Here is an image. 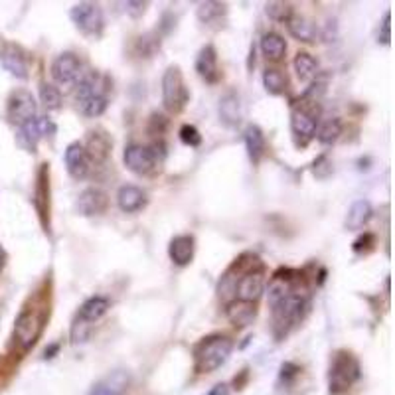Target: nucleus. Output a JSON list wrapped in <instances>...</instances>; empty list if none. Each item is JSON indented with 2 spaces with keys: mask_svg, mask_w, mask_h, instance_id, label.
<instances>
[{
  "mask_svg": "<svg viewBox=\"0 0 395 395\" xmlns=\"http://www.w3.org/2000/svg\"><path fill=\"white\" fill-rule=\"evenodd\" d=\"M340 133H342V123H340L338 119H326V121L316 129L314 135L319 136V140H321L322 145H332V143L338 140Z\"/></svg>",
  "mask_w": 395,
  "mask_h": 395,
  "instance_id": "c756f323",
  "label": "nucleus"
},
{
  "mask_svg": "<svg viewBox=\"0 0 395 395\" xmlns=\"http://www.w3.org/2000/svg\"><path fill=\"white\" fill-rule=\"evenodd\" d=\"M54 131V124L49 123L48 119H32L28 123L20 124V131H18V140L20 145L26 147L28 150H34L38 145V140L42 136H46L48 133Z\"/></svg>",
  "mask_w": 395,
  "mask_h": 395,
  "instance_id": "9b49d317",
  "label": "nucleus"
},
{
  "mask_svg": "<svg viewBox=\"0 0 395 395\" xmlns=\"http://www.w3.org/2000/svg\"><path fill=\"white\" fill-rule=\"evenodd\" d=\"M124 166L135 174H148L156 166V152L140 145L124 148Z\"/></svg>",
  "mask_w": 395,
  "mask_h": 395,
  "instance_id": "1a4fd4ad",
  "label": "nucleus"
},
{
  "mask_svg": "<svg viewBox=\"0 0 395 395\" xmlns=\"http://www.w3.org/2000/svg\"><path fill=\"white\" fill-rule=\"evenodd\" d=\"M232 340L225 336H210L196 348V371L210 373L222 368L232 354Z\"/></svg>",
  "mask_w": 395,
  "mask_h": 395,
  "instance_id": "f257e3e1",
  "label": "nucleus"
},
{
  "mask_svg": "<svg viewBox=\"0 0 395 395\" xmlns=\"http://www.w3.org/2000/svg\"><path fill=\"white\" fill-rule=\"evenodd\" d=\"M2 267H4V251H2V247H0V271H2Z\"/></svg>",
  "mask_w": 395,
  "mask_h": 395,
  "instance_id": "79ce46f5",
  "label": "nucleus"
},
{
  "mask_svg": "<svg viewBox=\"0 0 395 395\" xmlns=\"http://www.w3.org/2000/svg\"><path fill=\"white\" fill-rule=\"evenodd\" d=\"M129 385V373L124 371H113L111 376H107L105 380L91 389L89 395H123V392Z\"/></svg>",
  "mask_w": 395,
  "mask_h": 395,
  "instance_id": "6ab92c4d",
  "label": "nucleus"
},
{
  "mask_svg": "<svg viewBox=\"0 0 395 395\" xmlns=\"http://www.w3.org/2000/svg\"><path fill=\"white\" fill-rule=\"evenodd\" d=\"M89 322H86V321H75V324H74V328H72V342L74 344H77V342H86L87 340V336H89Z\"/></svg>",
  "mask_w": 395,
  "mask_h": 395,
  "instance_id": "e433bc0d",
  "label": "nucleus"
},
{
  "mask_svg": "<svg viewBox=\"0 0 395 395\" xmlns=\"http://www.w3.org/2000/svg\"><path fill=\"white\" fill-rule=\"evenodd\" d=\"M65 166H67L70 176L75 178V180L86 178L87 172H89V156H87L83 145L72 143L70 147L65 148Z\"/></svg>",
  "mask_w": 395,
  "mask_h": 395,
  "instance_id": "f8f14e48",
  "label": "nucleus"
},
{
  "mask_svg": "<svg viewBox=\"0 0 395 395\" xmlns=\"http://www.w3.org/2000/svg\"><path fill=\"white\" fill-rule=\"evenodd\" d=\"M72 20L77 26V30L81 34L91 38H99L105 26V18H103V10L99 8L95 2H79L72 8Z\"/></svg>",
  "mask_w": 395,
  "mask_h": 395,
  "instance_id": "39448f33",
  "label": "nucleus"
},
{
  "mask_svg": "<svg viewBox=\"0 0 395 395\" xmlns=\"http://www.w3.org/2000/svg\"><path fill=\"white\" fill-rule=\"evenodd\" d=\"M8 117L18 127L36 119V101L30 91H24V89L14 91L8 99Z\"/></svg>",
  "mask_w": 395,
  "mask_h": 395,
  "instance_id": "6e6552de",
  "label": "nucleus"
},
{
  "mask_svg": "<svg viewBox=\"0 0 395 395\" xmlns=\"http://www.w3.org/2000/svg\"><path fill=\"white\" fill-rule=\"evenodd\" d=\"M296 373H298V368L293 366V364H284L283 368H281V378H287V380H291V378H295Z\"/></svg>",
  "mask_w": 395,
  "mask_h": 395,
  "instance_id": "ea45409f",
  "label": "nucleus"
},
{
  "mask_svg": "<svg viewBox=\"0 0 395 395\" xmlns=\"http://www.w3.org/2000/svg\"><path fill=\"white\" fill-rule=\"evenodd\" d=\"M220 119L227 127H235L241 121V101L235 91H227L222 99H220Z\"/></svg>",
  "mask_w": 395,
  "mask_h": 395,
  "instance_id": "aec40b11",
  "label": "nucleus"
},
{
  "mask_svg": "<svg viewBox=\"0 0 395 395\" xmlns=\"http://www.w3.org/2000/svg\"><path fill=\"white\" fill-rule=\"evenodd\" d=\"M145 8H147L145 2H124V10L131 14L133 18L143 16V14H145Z\"/></svg>",
  "mask_w": 395,
  "mask_h": 395,
  "instance_id": "4c0bfd02",
  "label": "nucleus"
},
{
  "mask_svg": "<svg viewBox=\"0 0 395 395\" xmlns=\"http://www.w3.org/2000/svg\"><path fill=\"white\" fill-rule=\"evenodd\" d=\"M303 309H305V298L295 293H289L277 305H273V324H275V334L279 338L284 336L293 324L300 321Z\"/></svg>",
  "mask_w": 395,
  "mask_h": 395,
  "instance_id": "7ed1b4c3",
  "label": "nucleus"
},
{
  "mask_svg": "<svg viewBox=\"0 0 395 395\" xmlns=\"http://www.w3.org/2000/svg\"><path fill=\"white\" fill-rule=\"evenodd\" d=\"M117 202H119L121 210L127 211V213H133V211H138L147 204V194L136 186H121L119 194H117Z\"/></svg>",
  "mask_w": 395,
  "mask_h": 395,
  "instance_id": "dca6fc26",
  "label": "nucleus"
},
{
  "mask_svg": "<svg viewBox=\"0 0 395 395\" xmlns=\"http://www.w3.org/2000/svg\"><path fill=\"white\" fill-rule=\"evenodd\" d=\"M332 162H330V159H328L326 154L319 156V159L314 161V164H312V172H314L316 178H321V180H326V178L332 174Z\"/></svg>",
  "mask_w": 395,
  "mask_h": 395,
  "instance_id": "f704fd0d",
  "label": "nucleus"
},
{
  "mask_svg": "<svg viewBox=\"0 0 395 395\" xmlns=\"http://www.w3.org/2000/svg\"><path fill=\"white\" fill-rule=\"evenodd\" d=\"M188 101L184 77L180 74L178 65H170L162 77V103L168 111L178 113Z\"/></svg>",
  "mask_w": 395,
  "mask_h": 395,
  "instance_id": "20e7f679",
  "label": "nucleus"
},
{
  "mask_svg": "<svg viewBox=\"0 0 395 395\" xmlns=\"http://www.w3.org/2000/svg\"><path fill=\"white\" fill-rule=\"evenodd\" d=\"M210 395H229V387H227L225 383H220V385H216V387L211 389Z\"/></svg>",
  "mask_w": 395,
  "mask_h": 395,
  "instance_id": "a19ab883",
  "label": "nucleus"
},
{
  "mask_svg": "<svg viewBox=\"0 0 395 395\" xmlns=\"http://www.w3.org/2000/svg\"><path fill=\"white\" fill-rule=\"evenodd\" d=\"M263 293V275L261 273H247L245 277H241L237 281L235 295L239 300L245 303H255Z\"/></svg>",
  "mask_w": 395,
  "mask_h": 395,
  "instance_id": "4468645a",
  "label": "nucleus"
},
{
  "mask_svg": "<svg viewBox=\"0 0 395 395\" xmlns=\"http://www.w3.org/2000/svg\"><path fill=\"white\" fill-rule=\"evenodd\" d=\"M227 319L237 328H245L257 319V309L255 303H245V300H234L227 307Z\"/></svg>",
  "mask_w": 395,
  "mask_h": 395,
  "instance_id": "2eb2a0df",
  "label": "nucleus"
},
{
  "mask_svg": "<svg viewBox=\"0 0 395 395\" xmlns=\"http://www.w3.org/2000/svg\"><path fill=\"white\" fill-rule=\"evenodd\" d=\"M371 218V204L368 200H356L346 216V227L348 229H360L366 223L370 222Z\"/></svg>",
  "mask_w": 395,
  "mask_h": 395,
  "instance_id": "4be33fe9",
  "label": "nucleus"
},
{
  "mask_svg": "<svg viewBox=\"0 0 395 395\" xmlns=\"http://www.w3.org/2000/svg\"><path fill=\"white\" fill-rule=\"evenodd\" d=\"M168 253H170V259L184 267L188 265L192 257H194V237L192 235H178L170 241V247H168Z\"/></svg>",
  "mask_w": 395,
  "mask_h": 395,
  "instance_id": "f3484780",
  "label": "nucleus"
},
{
  "mask_svg": "<svg viewBox=\"0 0 395 395\" xmlns=\"http://www.w3.org/2000/svg\"><path fill=\"white\" fill-rule=\"evenodd\" d=\"M109 307H111V303H109L105 296H91V298H87L86 303L81 305L77 319L91 324V322L99 321V319L109 310Z\"/></svg>",
  "mask_w": 395,
  "mask_h": 395,
  "instance_id": "412c9836",
  "label": "nucleus"
},
{
  "mask_svg": "<svg viewBox=\"0 0 395 395\" xmlns=\"http://www.w3.org/2000/svg\"><path fill=\"white\" fill-rule=\"evenodd\" d=\"M79 75H81V62L77 60V56L70 54V51L58 56L51 63V77L58 86H74L79 81Z\"/></svg>",
  "mask_w": 395,
  "mask_h": 395,
  "instance_id": "0eeeda50",
  "label": "nucleus"
},
{
  "mask_svg": "<svg viewBox=\"0 0 395 395\" xmlns=\"http://www.w3.org/2000/svg\"><path fill=\"white\" fill-rule=\"evenodd\" d=\"M42 326H44V321L38 316L36 312H22L18 319H16V324H14V338L16 342L22 346L24 350L32 348L36 344L40 334H42Z\"/></svg>",
  "mask_w": 395,
  "mask_h": 395,
  "instance_id": "423d86ee",
  "label": "nucleus"
},
{
  "mask_svg": "<svg viewBox=\"0 0 395 395\" xmlns=\"http://www.w3.org/2000/svg\"><path fill=\"white\" fill-rule=\"evenodd\" d=\"M107 194L101 188H87L77 198V211L81 216H99L107 210Z\"/></svg>",
  "mask_w": 395,
  "mask_h": 395,
  "instance_id": "9d476101",
  "label": "nucleus"
},
{
  "mask_svg": "<svg viewBox=\"0 0 395 395\" xmlns=\"http://www.w3.org/2000/svg\"><path fill=\"white\" fill-rule=\"evenodd\" d=\"M360 378V364L350 352H336L330 364V373H328V387L330 394L338 395L352 387V383Z\"/></svg>",
  "mask_w": 395,
  "mask_h": 395,
  "instance_id": "f03ea898",
  "label": "nucleus"
},
{
  "mask_svg": "<svg viewBox=\"0 0 395 395\" xmlns=\"http://www.w3.org/2000/svg\"><path fill=\"white\" fill-rule=\"evenodd\" d=\"M245 148L247 154L251 161L257 162L261 161V156L265 154V136L261 133V129L257 124H249L245 129Z\"/></svg>",
  "mask_w": 395,
  "mask_h": 395,
  "instance_id": "b1692460",
  "label": "nucleus"
},
{
  "mask_svg": "<svg viewBox=\"0 0 395 395\" xmlns=\"http://www.w3.org/2000/svg\"><path fill=\"white\" fill-rule=\"evenodd\" d=\"M287 26H289L291 36L296 38L298 42H312V40L316 38V28H314V24H312L310 20H307L305 16H295V14H293V16L289 18Z\"/></svg>",
  "mask_w": 395,
  "mask_h": 395,
  "instance_id": "393cba45",
  "label": "nucleus"
},
{
  "mask_svg": "<svg viewBox=\"0 0 395 395\" xmlns=\"http://www.w3.org/2000/svg\"><path fill=\"white\" fill-rule=\"evenodd\" d=\"M40 97H42V103L44 107L49 109V111H56L62 107V93L56 86H49V83H44L40 87Z\"/></svg>",
  "mask_w": 395,
  "mask_h": 395,
  "instance_id": "2f4dec72",
  "label": "nucleus"
},
{
  "mask_svg": "<svg viewBox=\"0 0 395 395\" xmlns=\"http://www.w3.org/2000/svg\"><path fill=\"white\" fill-rule=\"evenodd\" d=\"M316 117L309 113L307 109L298 107L295 111L291 113V129L296 136H303V138H312L316 133Z\"/></svg>",
  "mask_w": 395,
  "mask_h": 395,
  "instance_id": "a211bd4d",
  "label": "nucleus"
},
{
  "mask_svg": "<svg viewBox=\"0 0 395 395\" xmlns=\"http://www.w3.org/2000/svg\"><path fill=\"white\" fill-rule=\"evenodd\" d=\"M295 72L303 81H309L319 72V62L307 51H300V54H296L295 58Z\"/></svg>",
  "mask_w": 395,
  "mask_h": 395,
  "instance_id": "cd10ccee",
  "label": "nucleus"
},
{
  "mask_svg": "<svg viewBox=\"0 0 395 395\" xmlns=\"http://www.w3.org/2000/svg\"><path fill=\"white\" fill-rule=\"evenodd\" d=\"M0 60H2L4 70L10 72L13 75H16L18 79H26V77H28V65H26L24 56L16 48L10 46V48L4 49L2 56H0Z\"/></svg>",
  "mask_w": 395,
  "mask_h": 395,
  "instance_id": "5701e85b",
  "label": "nucleus"
},
{
  "mask_svg": "<svg viewBox=\"0 0 395 395\" xmlns=\"http://www.w3.org/2000/svg\"><path fill=\"white\" fill-rule=\"evenodd\" d=\"M261 49L269 60H281L287 51V42L283 40V36H279L275 32H267L261 40Z\"/></svg>",
  "mask_w": 395,
  "mask_h": 395,
  "instance_id": "bb28decb",
  "label": "nucleus"
},
{
  "mask_svg": "<svg viewBox=\"0 0 395 395\" xmlns=\"http://www.w3.org/2000/svg\"><path fill=\"white\" fill-rule=\"evenodd\" d=\"M109 150H111V140L105 133H91L86 148L87 156H91L93 161H105Z\"/></svg>",
  "mask_w": 395,
  "mask_h": 395,
  "instance_id": "a878e982",
  "label": "nucleus"
},
{
  "mask_svg": "<svg viewBox=\"0 0 395 395\" xmlns=\"http://www.w3.org/2000/svg\"><path fill=\"white\" fill-rule=\"evenodd\" d=\"M267 14L271 16L273 20H279V22H289V18L293 16V8L291 4H284V2H269L265 6Z\"/></svg>",
  "mask_w": 395,
  "mask_h": 395,
  "instance_id": "72a5a7b5",
  "label": "nucleus"
},
{
  "mask_svg": "<svg viewBox=\"0 0 395 395\" xmlns=\"http://www.w3.org/2000/svg\"><path fill=\"white\" fill-rule=\"evenodd\" d=\"M223 13H225V6L220 2H202L198 6V20L204 24H213L222 18Z\"/></svg>",
  "mask_w": 395,
  "mask_h": 395,
  "instance_id": "7c9ffc66",
  "label": "nucleus"
},
{
  "mask_svg": "<svg viewBox=\"0 0 395 395\" xmlns=\"http://www.w3.org/2000/svg\"><path fill=\"white\" fill-rule=\"evenodd\" d=\"M180 138H182V143L188 145V147H198V145L202 143V136L198 133L196 127H192V124H184V127L180 129Z\"/></svg>",
  "mask_w": 395,
  "mask_h": 395,
  "instance_id": "c9c22d12",
  "label": "nucleus"
},
{
  "mask_svg": "<svg viewBox=\"0 0 395 395\" xmlns=\"http://www.w3.org/2000/svg\"><path fill=\"white\" fill-rule=\"evenodd\" d=\"M389 20H392V14L385 13V16H383V24H382V34H380V42L382 44H389V40H392V34H389Z\"/></svg>",
  "mask_w": 395,
  "mask_h": 395,
  "instance_id": "58836bf2",
  "label": "nucleus"
},
{
  "mask_svg": "<svg viewBox=\"0 0 395 395\" xmlns=\"http://www.w3.org/2000/svg\"><path fill=\"white\" fill-rule=\"evenodd\" d=\"M263 86L265 89L273 93V95H277V93H281L287 86V79H284V75L279 72V70H273V67H267L265 70V74H263Z\"/></svg>",
  "mask_w": 395,
  "mask_h": 395,
  "instance_id": "473e14b6",
  "label": "nucleus"
},
{
  "mask_svg": "<svg viewBox=\"0 0 395 395\" xmlns=\"http://www.w3.org/2000/svg\"><path fill=\"white\" fill-rule=\"evenodd\" d=\"M196 72L202 79L208 83H216L220 79V70H218V54L213 46H206L200 49L196 60Z\"/></svg>",
  "mask_w": 395,
  "mask_h": 395,
  "instance_id": "ddd939ff",
  "label": "nucleus"
},
{
  "mask_svg": "<svg viewBox=\"0 0 395 395\" xmlns=\"http://www.w3.org/2000/svg\"><path fill=\"white\" fill-rule=\"evenodd\" d=\"M77 107H79V111L83 113L86 117H99L107 109V97H105V93H99V95L79 101Z\"/></svg>",
  "mask_w": 395,
  "mask_h": 395,
  "instance_id": "c85d7f7f",
  "label": "nucleus"
}]
</instances>
